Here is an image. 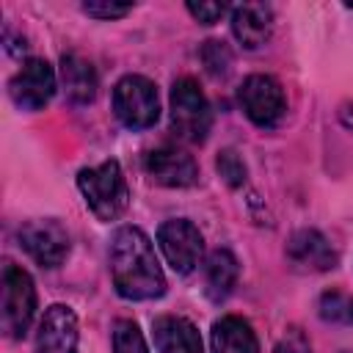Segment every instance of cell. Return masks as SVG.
I'll return each mask as SVG.
<instances>
[{
  "label": "cell",
  "mask_w": 353,
  "mask_h": 353,
  "mask_svg": "<svg viewBox=\"0 0 353 353\" xmlns=\"http://www.w3.org/2000/svg\"><path fill=\"white\" fill-rule=\"evenodd\" d=\"M77 185H80V193L85 196V204L91 207L97 218L113 221L124 212L130 193H127L121 165L116 160H105L97 168H83L77 174Z\"/></svg>",
  "instance_id": "obj_2"
},
{
  "label": "cell",
  "mask_w": 353,
  "mask_h": 353,
  "mask_svg": "<svg viewBox=\"0 0 353 353\" xmlns=\"http://www.w3.org/2000/svg\"><path fill=\"white\" fill-rule=\"evenodd\" d=\"M36 314V287L28 270L17 265L3 268V301H0V325L8 336L19 339L30 328Z\"/></svg>",
  "instance_id": "obj_4"
},
{
  "label": "cell",
  "mask_w": 353,
  "mask_h": 353,
  "mask_svg": "<svg viewBox=\"0 0 353 353\" xmlns=\"http://www.w3.org/2000/svg\"><path fill=\"white\" fill-rule=\"evenodd\" d=\"M237 273H240V265L232 251H226V248L212 251L207 259V270H204V290H207L210 301H223L234 290Z\"/></svg>",
  "instance_id": "obj_17"
},
{
  "label": "cell",
  "mask_w": 353,
  "mask_h": 353,
  "mask_svg": "<svg viewBox=\"0 0 353 353\" xmlns=\"http://www.w3.org/2000/svg\"><path fill=\"white\" fill-rule=\"evenodd\" d=\"M320 317L328 323H342V325H353V295L339 292V290H328L320 298Z\"/></svg>",
  "instance_id": "obj_18"
},
{
  "label": "cell",
  "mask_w": 353,
  "mask_h": 353,
  "mask_svg": "<svg viewBox=\"0 0 353 353\" xmlns=\"http://www.w3.org/2000/svg\"><path fill=\"white\" fill-rule=\"evenodd\" d=\"M188 11H190L201 25H215L229 8H226V3H196V0H190V3H188Z\"/></svg>",
  "instance_id": "obj_23"
},
{
  "label": "cell",
  "mask_w": 353,
  "mask_h": 353,
  "mask_svg": "<svg viewBox=\"0 0 353 353\" xmlns=\"http://www.w3.org/2000/svg\"><path fill=\"white\" fill-rule=\"evenodd\" d=\"M61 83H63L66 99L74 105H85L97 97V72L85 58L74 52L61 58Z\"/></svg>",
  "instance_id": "obj_16"
},
{
  "label": "cell",
  "mask_w": 353,
  "mask_h": 353,
  "mask_svg": "<svg viewBox=\"0 0 353 353\" xmlns=\"http://www.w3.org/2000/svg\"><path fill=\"white\" fill-rule=\"evenodd\" d=\"M240 105L256 127H276L287 110L284 91L270 74H251L240 85Z\"/></svg>",
  "instance_id": "obj_6"
},
{
  "label": "cell",
  "mask_w": 353,
  "mask_h": 353,
  "mask_svg": "<svg viewBox=\"0 0 353 353\" xmlns=\"http://www.w3.org/2000/svg\"><path fill=\"white\" fill-rule=\"evenodd\" d=\"M113 110L119 121L130 130H146L160 116V99L152 80L141 74H127L113 88Z\"/></svg>",
  "instance_id": "obj_5"
},
{
  "label": "cell",
  "mask_w": 353,
  "mask_h": 353,
  "mask_svg": "<svg viewBox=\"0 0 353 353\" xmlns=\"http://www.w3.org/2000/svg\"><path fill=\"white\" fill-rule=\"evenodd\" d=\"M110 276L116 292L130 301H149L165 292V276L152 240L138 226H124L110 240Z\"/></svg>",
  "instance_id": "obj_1"
},
{
  "label": "cell",
  "mask_w": 353,
  "mask_h": 353,
  "mask_svg": "<svg viewBox=\"0 0 353 353\" xmlns=\"http://www.w3.org/2000/svg\"><path fill=\"white\" fill-rule=\"evenodd\" d=\"M210 345H212V353H259L256 334L243 317H234V314H226L212 325Z\"/></svg>",
  "instance_id": "obj_15"
},
{
  "label": "cell",
  "mask_w": 353,
  "mask_h": 353,
  "mask_svg": "<svg viewBox=\"0 0 353 353\" xmlns=\"http://www.w3.org/2000/svg\"><path fill=\"white\" fill-rule=\"evenodd\" d=\"M171 127L182 141L201 143L212 127V110L199 83L179 77L171 88Z\"/></svg>",
  "instance_id": "obj_3"
},
{
  "label": "cell",
  "mask_w": 353,
  "mask_h": 353,
  "mask_svg": "<svg viewBox=\"0 0 353 353\" xmlns=\"http://www.w3.org/2000/svg\"><path fill=\"white\" fill-rule=\"evenodd\" d=\"M146 171H149V176L154 182H160L165 188H188L199 176L196 160L188 152L176 149V146L152 149L146 154Z\"/></svg>",
  "instance_id": "obj_11"
},
{
  "label": "cell",
  "mask_w": 353,
  "mask_h": 353,
  "mask_svg": "<svg viewBox=\"0 0 353 353\" xmlns=\"http://www.w3.org/2000/svg\"><path fill=\"white\" fill-rule=\"evenodd\" d=\"M339 119L345 121V127H350V130H353V105H342V110H339Z\"/></svg>",
  "instance_id": "obj_25"
},
{
  "label": "cell",
  "mask_w": 353,
  "mask_h": 353,
  "mask_svg": "<svg viewBox=\"0 0 353 353\" xmlns=\"http://www.w3.org/2000/svg\"><path fill=\"white\" fill-rule=\"evenodd\" d=\"M132 6L130 3H110V0H88L83 3V11L88 17H97V19H116V17H124Z\"/></svg>",
  "instance_id": "obj_22"
},
{
  "label": "cell",
  "mask_w": 353,
  "mask_h": 353,
  "mask_svg": "<svg viewBox=\"0 0 353 353\" xmlns=\"http://www.w3.org/2000/svg\"><path fill=\"white\" fill-rule=\"evenodd\" d=\"M201 61L210 74H226L232 66V52L226 50L223 41H204L201 47Z\"/></svg>",
  "instance_id": "obj_20"
},
{
  "label": "cell",
  "mask_w": 353,
  "mask_h": 353,
  "mask_svg": "<svg viewBox=\"0 0 353 353\" xmlns=\"http://www.w3.org/2000/svg\"><path fill=\"white\" fill-rule=\"evenodd\" d=\"M232 33L245 50L262 47L273 33V11L265 3H243L232 8Z\"/></svg>",
  "instance_id": "obj_12"
},
{
  "label": "cell",
  "mask_w": 353,
  "mask_h": 353,
  "mask_svg": "<svg viewBox=\"0 0 353 353\" xmlns=\"http://www.w3.org/2000/svg\"><path fill=\"white\" fill-rule=\"evenodd\" d=\"M218 171H221V176L229 182V185H243V179H245V165H243V160L237 157V152H232V149H226V152H221L218 154Z\"/></svg>",
  "instance_id": "obj_21"
},
{
  "label": "cell",
  "mask_w": 353,
  "mask_h": 353,
  "mask_svg": "<svg viewBox=\"0 0 353 353\" xmlns=\"http://www.w3.org/2000/svg\"><path fill=\"white\" fill-rule=\"evenodd\" d=\"M287 256L303 270H328L336 265V251L317 229H301L287 243Z\"/></svg>",
  "instance_id": "obj_13"
},
{
  "label": "cell",
  "mask_w": 353,
  "mask_h": 353,
  "mask_svg": "<svg viewBox=\"0 0 353 353\" xmlns=\"http://www.w3.org/2000/svg\"><path fill=\"white\" fill-rule=\"evenodd\" d=\"M157 243H160V251H163L165 262L176 273H190L199 265L201 248H204L201 232L190 221H185V218L165 221L157 229Z\"/></svg>",
  "instance_id": "obj_7"
},
{
  "label": "cell",
  "mask_w": 353,
  "mask_h": 353,
  "mask_svg": "<svg viewBox=\"0 0 353 353\" xmlns=\"http://www.w3.org/2000/svg\"><path fill=\"white\" fill-rule=\"evenodd\" d=\"M36 350L39 353H77V317L69 306L52 303L36 334Z\"/></svg>",
  "instance_id": "obj_10"
},
{
  "label": "cell",
  "mask_w": 353,
  "mask_h": 353,
  "mask_svg": "<svg viewBox=\"0 0 353 353\" xmlns=\"http://www.w3.org/2000/svg\"><path fill=\"white\" fill-rule=\"evenodd\" d=\"M8 91H11V99H14L17 108H22V110H39L55 94V72H52V66L47 61L30 58L14 74Z\"/></svg>",
  "instance_id": "obj_9"
},
{
  "label": "cell",
  "mask_w": 353,
  "mask_h": 353,
  "mask_svg": "<svg viewBox=\"0 0 353 353\" xmlns=\"http://www.w3.org/2000/svg\"><path fill=\"white\" fill-rule=\"evenodd\" d=\"M152 331H154L157 353H204L201 336L188 317L163 314L154 320Z\"/></svg>",
  "instance_id": "obj_14"
},
{
  "label": "cell",
  "mask_w": 353,
  "mask_h": 353,
  "mask_svg": "<svg viewBox=\"0 0 353 353\" xmlns=\"http://www.w3.org/2000/svg\"><path fill=\"white\" fill-rule=\"evenodd\" d=\"M276 353H309V342L303 339L301 331H287V336L279 342Z\"/></svg>",
  "instance_id": "obj_24"
},
{
  "label": "cell",
  "mask_w": 353,
  "mask_h": 353,
  "mask_svg": "<svg viewBox=\"0 0 353 353\" xmlns=\"http://www.w3.org/2000/svg\"><path fill=\"white\" fill-rule=\"evenodd\" d=\"M19 245L41 268H58L69 254V234L58 221L39 218V221H28L19 229Z\"/></svg>",
  "instance_id": "obj_8"
},
{
  "label": "cell",
  "mask_w": 353,
  "mask_h": 353,
  "mask_svg": "<svg viewBox=\"0 0 353 353\" xmlns=\"http://www.w3.org/2000/svg\"><path fill=\"white\" fill-rule=\"evenodd\" d=\"M113 353H149L141 328L132 320H116L113 325Z\"/></svg>",
  "instance_id": "obj_19"
}]
</instances>
